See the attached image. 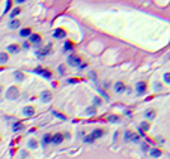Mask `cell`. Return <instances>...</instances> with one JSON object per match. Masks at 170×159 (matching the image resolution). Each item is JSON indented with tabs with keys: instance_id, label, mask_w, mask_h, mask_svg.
I'll use <instances>...</instances> for the list:
<instances>
[{
	"instance_id": "32",
	"label": "cell",
	"mask_w": 170,
	"mask_h": 159,
	"mask_svg": "<svg viewBox=\"0 0 170 159\" xmlns=\"http://www.w3.org/2000/svg\"><path fill=\"white\" fill-rule=\"evenodd\" d=\"M83 143H87V144H92V143H95V140L90 137V134L89 135H86L84 138H83Z\"/></svg>"
},
{
	"instance_id": "15",
	"label": "cell",
	"mask_w": 170,
	"mask_h": 159,
	"mask_svg": "<svg viewBox=\"0 0 170 159\" xmlns=\"http://www.w3.org/2000/svg\"><path fill=\"white\" fill-rule=\"evenodd\" d=\"M66 36V32L63 30V29H56L54 32H53V38L54 39H63Z\"/></svg>"
},
{
	"instance_id": "19",
	"label": "cell",
	"mask_w": 170,
	"mask_h": 159,
	"mask_svg": "<svg viewBox=\"0 0 170 159\" xmlns=\"http://www.w3.org/2000/svg\"><path fill=\"white\" fill-rule=\"evenodd\" d=\"M8 62H9V54L6 51L5 53L2 51V53H0V65H6Z\"/></svg>"
},
{
	"instance_id": "2",
	"label": "cell",
	"mask_w": 170,
	"mask_h": 159,
	"mask_svg": "<svg viewBox=\"0 0 170 159\" xmlns=\"http://www.w3.org/2000/svg\"><path fill=\"white\" fill-rule=\"evenodd\" d=\"M123 141L125 143H138L140 141V135L132 132V131H125L123 132Z\"/></svg>"
},
{
	"instance_id": "31",
	"label": "cell",
	"mask_w": 170,
	"mask_h": 159,
	"mask_svg": "<svg viewBox=\"0 0 170 159\" xmlns=\"http://www.w3.org/2000/svg\"><path fill=\"white\" fill-rule=\"evenodd\" d=\"M107 120H108L110 123H119V122H120V119H119L117 116H110Z\"/></svg>"
},
{
	"instance_id": "37",
	"label": "cell",
	"mask_w": 170,
	"mask_h": 159,
	"mask_svg": "<svg viewBox=\"0 0 170 159\" xmlns=\"http://www.w3.org/2000/svg\"><path fill=\"white\" fill-rule=\"evenodd\" d=\"M21 156H23V158H26V156H27V152H26V150H23V152H21Z\"/></svg>"
},
{
	"instance_id": "26",
	"label": "cell",
	"mask_w": 170,
	"mask_h": 159,
	"mask_svg": "<svg viewBox=\"0 0 170 159\" xmlns=\"http://www.w3.org/2000/svg\"><path fill=\"white\" fill-rule=\"evenodd\" d=\"M92 102H93V107H101L102 105V99L99 98V96H93V99H92Z\"/></svg>"
},
{
	"instance_id": "22",
	"label": "cell",
	"mask_w": 170,
	"mask_h": 159,
	"mask_svg": "<svg viewBox=\"0 0 170 159\" xmlns=\"http://www.w3.org/2000/svg\"><path fill=\"white\" fill-rule=\"evenodd\" d=\"M83 114H84V116H93V114H96V107H93V105L87 107V108L83 111Z\"/></svg>"
},
{
	"instance_id": "17",
	"label": "cell",
	"mask_w": 170,
	"mask_h": 159,
	"mask_svg": "<svg viewBox=\"0 0 170 159\" xmlns=\"http://www.w3.org/2000/svg\"><path fill=\"white\" fill-rule=\"evenodd\" d=\"M38 147H39V141H38V140L30 138V140L27 141V149H30V150H36Z\"/></svg>"
},
{
	"instance_id": "34",
	"label": "cell",
	"mask_w": 170,
	"mask_h": 159,
	"mask_svg": "<svg viewBox=\"0 0 170 159\" xmlns=\"http://www.w3.org/2000/svg\"><path fill=\"white\" fill-rule=\"evenodd\" d=\"M20 47H21V50H29L30 44H29V41H26V42H23V45H20Z\"/></svg>"
},
{
	"instance_id": "10",
	"label": "cell",
	"mask_w": 170,
	"mask_h": 159,
	"mask_svg": "<svg viewBox=\"0 0 170 159\" xmlns=\"http://www.w3.org/2000/svg\"><path fill=\"white\" fill-rule=\"evenodd\" d=\"M29 44H33V45L39 47V45L42 44V38H41L39 35H36V33H32V35L29 36Z\"/></svg>"
},
{
	"instance_id": "21",
	"label": "cell",
	"mask_w": 170,
	"mask_h": 159,
	"mask_svg": "<svg viewBox=\"0 0 170 159\" xmlns=\"http://www.w3.org/2000/svg\"><path fill=\"white\" fill-rule=\"evenodd\" d=\"M74 50V45H72V42L71 41H66L65 44H63V48H62V51L63 53H69V51H72Z\"/></svg>"
},
{
	"instance_id": "18",
	"label": "cell",
	"mask_w": 170,
	"mask_h": 159,
	"mask_svg": "<svg viewBox=\"0 0 170 159\" xmlns=\"http://www.w3.org/2000/svg\"><path fill=\"white\" fill-rule=\"evenodd\" d=\"M18 35H20L21 38H29V36L32 35V29H30V27H24V29H21V30L18 32Z\"/></svg>"
},
{
	"instance_id": "24",
	"label": "cell",
	"mask_w": 170,
	"mask_h": 159,
	"mask_svg": "<svg viewBox=\"0 0 170 159\" xmlns=\"http://www.w3.org/2000/svg\"><path fill=\"white\" fill-rule=\"evenodd\" d=\"M48 144H51V134H44V137H42V146L45 147Z\"/></svg>"
},
{
	"instance_id": "9",
	"label": "cell",
	"mask_w": 170,
	"mask_h": 159,
	"mask_svg": "<svg viewBox=\"0 0 170 159\" xmlns=\"http://www.w3.org/2000/svg\"><path fill=\"white\" fill-rule=\"evenodd\" d=\"M63 140H65V137L60 132H56L51 135V144H54V146H59L60 143H63Z\"/></svg>"
},
{
	"instance_id": "35",
	"label": "cell",
	"mask_w": 170,
	"mask_h": 159,
	"mask_svg": "<svg viewBox=\"0 0 170 159\" xmlns=\"http://www.w3.org/2000/svg\"><path fill=\"white\" fill-rule=\"evenodd\" d=\"M141 150H143V152H147V150H149V146H147L146 143H141Z\"/></svg>"
},
{
	"instance_id": "27",
	"label": "cell",
	"mask_w": 170,
	"mask_h": 159,
	"mask_svg": "<svg viewBox=\"0 0 170 159\" xmlns=\"http://www.w3.org/2000/svg\"><path fill=\"white\" fill-rule=\"evenodd\" d=\"M149 153H150V156H152V158H159V156H161V152H159L158 149H150V150H149Z\"/></svg>"
},
{
	"instance_id": "25",
	"label": "cell",
	"mask_w": 170,
	"mask_h": 159,
	"mask_svg": "<svg viewBox=\"0 0 170 159\" xmlns=\"http://www.w3.org/2000/svg\"><path fill=\"white\" fill-rule=\"evenodd\" d=\"M21 14V8L20 6H17V8H14L12 11H11V14H9V17H11V20H14L17 15H20Z\"/></svg>"
},
{
	"instance_id": "29",
	"label": "cell",
	"mask_w": 170,
	"mask_h": 159,
	"mask_svg": "<svg viewBox=\"0 0 170 159\" xmlns=\"http://www.w3.org/2000/svg\"><path fill=\"white\" fill-rule=\"evenodd\" d=\"M162 81L165 84H170V72H164L162 74Z\"/></svg>"
},
{
	"instance_id": "12",
	"label": "cell",
	"mask_w": 170,
	"mask_h": 159,
	"mask_svg": "<svg viewBox=\"0 0 170 159\" xmlns=\"http://www.w3.org/2000/svg\"><path fill=\"white\" fill-rule=\"evenodd\" d=\"M51 92L50 90H44L42 93H41V96H39V99H41V102L42 104H48L50 101H51Z\"/></svg>"
},
{
	"instance_id": "40",
	"label": "cell",
	"mask_w": 170,
	"mask_h": 159,
	"mask_svg": "<svg viewBox=\"0 0 170 159\" xmlns=\"http://www.w3.org/2000/svg\"><path fill=\"white\" fill-rule=\"evenodd\" d=\"M168 59H170V57H168Z\"/></svg>"
},
{
	"instance_id": "3",
	"label": "cell",
	"mask_w": 170,
	"mask_h": 159,
	"mask_svg": "<svg viewBox=\"0 0 170 159\" xmlns=\"http://www.w3.org/2000/svg\"><path fill=\"white\" fill-rule=\"evenodd\" d=\"M18 96H20V89H18L17 86L8 87V90H6V99L15 101V99H18Z\"/></svg>"
},
{
	"instance_id": "39",
	"label": "cell",
	"mask_w": 170,
	"mask_h": 159,
	"mask_svg": "<svg viewBox=\"0 0 170 159\" xmlns=\"http://www.w3.org/2000/svg\"><path fill=\"white\" fill-rule=\"evenodd\" d=\"M0 143H2V137H0Z\"/></svg>"
},
{
	"instance_id": "8",
	"label": "cell",
	"mask_w": 170,
	"mask_h": 159,
	"mask_svg": "<svg viewBox=\"0 0 170 159\" xmlns=\"http://www.w3.org/2000/svg\"><path fill=\"white\" fill-rule=\"evenodd\" d=\"M35 113H36V108H35L33 105H26V107L23 108V111H21V114H23L24 117H32Z\"/></svg>"
},
{
	"instance_id": "38",
	"label": "cell",
	"mask_w": 170,
	"mask_h": 159,
	"mask_svg": "<svg viewBox=\"0 0 170 159\" xmlns=\"http://www.w3.org/2000/svg\"><path fill=\"white\" fill-rule=\"evenodd\" d=\"M2 92H3V87H2V86H0V93H2Z\"/></svg>"
},
{
	"instance_id": "1",
	"label": "cell",
	"mask_w": 170,
	"mask_h": 159,
	"mask_svg": "<svg viewBox=\"0 0 170 159\" xmlns=\"http://www.w3.org/2000/svg\"><path fill=\"white\" fill-rule=\"evenodd\" d=\"M66 65L71 66V68H80V65H81L80 56H77V54H69V56L66 57Z\"/></svg>"
},
{
	"instance_id": "13",
	"label": "cell",
	"mask_w": 170,
	"mask_h": 159,
	"mask_svg": "<svg viewBox=\"0 0 170 159\" xmlns=\"http://www.w3.org/2000/svg\"><path fill=\"white\" fill-rule=\"evenodd\" d=\"M104 129H101V128H96V129H93L92 132H90V137L93 138V140H98V138H102L104 137Z\"/></svg>"
},
{
	"instance_id": "5",
	"label": "cell",
	"mask_w": 170,
	"mask_h": 159,
	"mask_svg": "<svg viewBox=\"0 0 170 159\" xmlns=\"http://www.w3.org/2000/svg\"><path fill=\"white\" fill-rule=\"evenodd\" d=\"M51 51H53V47H51V44H48V45H45V47H39L35 54H36V57H45V56H48Z\"/></svg>"
},
{
	"instance_id": "28",
	"label": "cell",
	"mask_w": 170,
	"mask_h": 159,
	"mask_svg": "<svg viewBox=\"0 0 170 159\" xmlns=\"http://www.w3.org/2000/svg\"><path fill=\"white\" fill-rule=\"evenodd\" d=\"M152 87H153V90H155V92H162V89H164V87H162V84H161V83H158V81H156V83H153V86H152Z\"/></svg>"
},
{
	"instance_id": "4",
	"label": "cell",
	"mask_w": 170,
	"mask_h": 159,
	"mask_svg": "<svg viewBox=\"0 0 170 159\" xmlns=\"http://www.w3.org/2000/svg\"><path fill=\"white\" fill-rule=\"evenodd\" d=\"M134 89H135L137 96H144L146 92H147V84H146V81H137Z\"/></svg>"
},
{
	"instance_id": "6",
	"label": "cell",
	"mask_w": 170,
	"mask_h": 159,
	"mask_svg": "<svg viewBox=\"0 0 170 159\" xmlns=\"http://www.w3.org/2000/svg\"><path fill=\"white\" fill-rule=\"evenodd\" d=\"M33 72L38 74V75H41V77H44V78H47V80H51L53 78V72L48 71V69H45V68H36Z\"/></svg>"
},
{
	"instance_id": "11",
	"label": "cell",
	"mask_w": 170,
	"mask_h": 159,
	"mask_svg": "<svg viewBox=\"0 0 170 159\" xmlns=\"http://www.w3.org/2000/svg\"><path fill=\"white\" fill-rule=\"evenodd\" d=\"M20 51H21V47L18 44H9L6 47V53L8 54H18Z\"/></svg>"
},
{
	"instance_id": "7",
	"label": "cell",
	"mask_w": 170,
	"mask_h": 159,
	"mask_svg": "<svg viewBox=\"0 0 170 159\" xmlns=\"http://www.w3.org/2000/svg\"><path fill=\"white\" fill-rule=\"evenodd\" d=\"M113 90H114L117 95H122L123 92H126V86H125L123 81H116L114 86H113Z\"/></svg>"
},
{
	"instance_id": "33",
	"label": "cell",
	"mask_w": 170,
	"mask_h": 159,
	"mask_svg": "<svg viewBox=\"0 0 170 159\" xmlns=\"http://www.w3.org/2000/svg\"><path fill=\"white\" fill-rule=\"evenodd\" d=\"M23 128H24V126H23L21 123H14V126H12V129H14L15 132H18V131H21Z\"/></svg>"
},
{
	"instance_id": "20",
	"label": "cell",
	"mask_w": 170,
	"mask_h": 159,
	"mask_svg": "<svg viewBox=\"0 0 170 159\" xmlns=\"http://www.w3.org/2000/svg\"><path fill=\"white\" fill-rule=\"evenodd\" d=\"M20 26H21V21H20V20H17V18L11 20V23L8 24V27H9V29H12V30H14V29H18Z\"/></svg>"
},
{
	"instance_id": "23",
	"label": "cell",
	"mask_w": 170,
	"mask_h": 159,
	"mask_svg": "<svg viewBox=\"0 0 170 159\" xmlns=\"http://www.w3.org/2000/svg\"><path fill=\"white\" fill-rule=\"evenodd\" d=\"M146 131H149V123H147V122H141L140 126H138V132H140V135H143Z\"/></svg>"
},
{
	"instance_id": "30",
	"label": "cell",
	"mask_w": 170,
	"mask_h": 159,
	"mask_svg": "<svg viewBox=\"0 0 170 159\" xmlns=\"http://www.w3.org/2000/svg\"><path fill=\"white\" fill-rule=\"evenodd\" d=\"M57 72H59L60 75H65V72H66V66H65V65H59V66H57Z\"/></svg>"
},
{
	"instance_id": "14",
	"label": "cell",
	"mask_w": 170,
	"mask_h": 159,
	"mask_svg": "<svg viewBox=\"0 0 170 159\" xmlns=\"http://www.w3.org/2000/svg\"><path fill=\"white\" fill-rule=\"evenodd\" d=\"M12 77H14L15 83H21V81H24V80H26V75H24L21 71H14Z\"/></svg>"
},
{
	"instance_id": "16",
	"label": "cell",
	"mask_w": 170,
	"mask_h": 159,
	"mask_svg": "<svg viewBox=\"0 0 170 159\" xmlns=\"http://www.w3.org/2000/svg\"><path fill=\"white\" fill-rule=\"evenodd\" d=\"M155 117H156V110H153V108H147V110L144 111V119L152 120V119H155Z\"/></svg>"
},
{
	"instance_id": "36",
	"label": "cell",
	"mask_w": 170,
	"mask_h": 159,
	"mask_svg": "<svg viewBox=\"0 0 170 159\" xmlns=\"http://www.w3.org/2000/svg\"><path fill=\"white\" fill-rule=\"evenodd\" d=\"M24 2H27V0H15V3H18V5H21V3H24Z\"/></svg>"
}]
</instances>
